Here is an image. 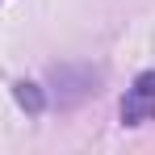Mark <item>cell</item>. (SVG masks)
Masks as SVG:
<instances>
[{"label": "cell", "mask_w": 155, "mask_h": 155, "mask_svg": "<svg viewBox=\"0 0 155 155\" xmlns=\"http://www.w3.org/2000/svg\"><path fill=\"white\" fill-rule=\"evenodd\" d=\"M17 101L25 105L29 113H38V109H42V97H38V88H34V84H17Z\"/></svg>", "instance_id": "2"}, {"label": "cell", "mask_w": 155, "mask_h": 155, "mask_svg": "<svg viewBox=\"0 0 155 155\" xmlns=\"http://www.w3.org/2000/svg\"><path fill=\"white\" fill-rule=\"evenodd\" d=\"M151 117H155V71H143L134 80V88L126 92V101H122V122L126 126H143Z\"/></svg>", "instance_id": "1"}]
</instances>
